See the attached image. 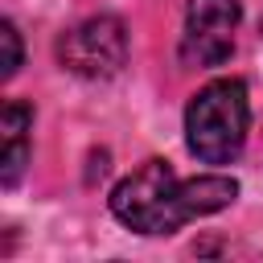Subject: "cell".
<instances>
[{
	"instance_id": "obj_1",
	"label": "cell",
	"mask_w": 263,
	"mask_h": 263,
	"mask_svg": "<svg viewBox=\"0 0 263 263\" xmlns=\"http://www.w3.org/2000/svg\"><path fill=\"white\" fill-rule=\"evenodd\" d=\"M238 197V181L222 173L177 181L164 160H144L132 177H123L111 193V214L140 234H173L185 222L214 214Z\"/></svg>"
},
{
	"instance_id": "obj_4",
	"label": "cell",
	"mask_w": 263,
	"mask_h": 263,
	"mask_svg": "<svg viewBox=\"0 0 263 263\" xmlns=\"http://www.w3.org/2000/svg\"><path fill=\"white\" fill-rule=\"evenodd\" d=\"M242 21L238 0H189L185 8V33H181V58L185 66L214 70L234 53V29Z\"/></svg>"
},
{
	"instance_id": "obj_2",
	"label": "cell",
	"mask_w": 263,
	"mask_h": 263,
	"mask_svg": "<svg viewBox=\"0 0 263 263\" xmlns=\"http://www.w3.org/2000/svg\"><path fill=\"white\" fill-rule=\"evenodd\" d=\"M251 127L247 86L238 78H218L201 86L185 107V144L205 164H226L242 152Z\"/></svg>"
},
{
	"instance_id": "obj_3",
	"label": "cell",
	"mask_w": 263,
	"mask_h": 263,
	"mask_svg": "<svg viewBox=\"0 0 263 263\" xmlns=\"http://www.w3.org/2000/svg\"><path fill=\"white\" fill-rule=\"evenodd\" d=\"M58 62L90 82H103L123 70L127 62V29L119 16H86L82 25L66 29L58 41Z\"/></svg>"
},
{
	"instance_id": "obj_6",
	"label": "cell",
	"mask_w": 263,
	"mask_h": 263,
	"mask_svg": "<svg viewBox=\"0 0 263 263\" xmlns=\"http://www.w3.org/2000/svg\"><path fill=\"white\" fill-rule=\"evenodd\" d=\"M0 45H4L0 74H4V78H12V74L21 70V37H16V25H12V21H4V25H0Z\"/></svg>"
},
{
	"instance_id": "obj_5",
	"label": "cell",
	"mask_w": 263,
	"mask_h": 263,
	"mask_svg": "<svg viewBox=\"0 0 263 263\" xmlns=\"http://www.w3.org/2000/svg\"><path fill=\"white\" fill-rule=\"evenodd\" d=\"M29 127H33V111L25 103H4V115H0V140H4L0 185L4 189H12L29 164Z\"/></svg>"
}]
</instances>
